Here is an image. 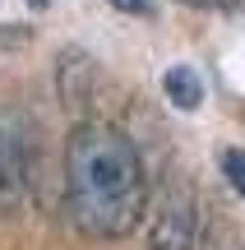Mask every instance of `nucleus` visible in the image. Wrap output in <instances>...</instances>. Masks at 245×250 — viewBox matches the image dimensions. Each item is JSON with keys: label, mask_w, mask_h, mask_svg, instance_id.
Wrapping results in <instances>:
<instances>
[{"label": "nucleus", "mask_w": 245, "mask_h": 250, "mask_svg": "<svg viewBox=\"0 0 245 250\" xmlns=\"http://www.w3.org/2000/svg\"><path fill=\"white\" fill-rule=\"evenodd\" d=\"M65 208L93 241H120L148 208V176L134 139L107 121H88L65 144Z\"/></svg>", "instance_id": "obj_1"}, {"label": "nucleus", "mask_w": 245, "mask_h": 250, "mask_svg": "<svg viewBox=\"0 0 245 250\" xmlns=\"http://www.w3.org/2000/svg\"><path fill=\"white\" fill-rule=\"evenodd\" d=\"M190 9H231V5H245V0H181Z\"/></svg>", "instance_id": "obj_8"}, {"label": "nucleus", "mask_w": 245, "mask_h": 250, "mask_svg": "<svg viewBox=\"0 0 245 250\" xmlns=\"http://www.w3.org/2000/svg\"><path fill=\"white\" fill-rule=\"evenodd\" d=\"M199 250H245V236L236 232V227L213 223V227H204V241H199Z\"/></svg>", "instance_id": "obj_5"}, {"label": "nucleus", "mask_w": 245, "mask_h": 250, "mask_svg": "<svg viewBox=\"0 0 245 250\" xmlns=\"http://www.w3.org/2000/svg\"><path fill=\"white\" fill-rule=\"evenodd\" d=\"M107 5L120 14H153V0H107Z\"/></svg>", "instance_id": "obj_7"}, {"label": "nucleus", "mask_w": 245, "mask_h": 250, "mask_svg": "<svg viewBox=\"0 0 245 250\" xmlns=\"http://www.w3.org/2000/svg\"><path fill=\"white\" fill-rule=\"evenodd\" d=\"M28 5H33V9H42V5H51V0H28Z\"/></svg>", "instance_id": "obj_9"}, {"label": "nucleus", "mask_w": 245, "mask_h": 250, "mask_svg": "<svg viewBox=\"0 0 245 250\" xmlns=\"http://www.w3.org/2000/svg\"><path fill=\"white\" fill-rule=\"evenodd\" d=\"M162 93H167V102H176L181 111H194L204 102V83H199V74H194L190 65H171V70L162 74Z\"/></svg>", "instance_id": "obj_4"}, {"label": "nucleus", "mask_w": 245, "mask_h": 250, "mask_svg": "<svg viewBox=\"0 0 245 250\" xmlns=\"http://www.w3.org/2000/svg\"><path fill=\"white\" fill-rule=\"evenodd\" d=\"M204 241V218H199V199L185 181L162 190L153 218H148V250H199Z\"/></svg>", "instance_id": "obj_2"}, {"label": "nucleus", "mask_w": 245, "mask_h": 250, "mask_svg": "<svg viewBox=\"0 0 245 250\" xmlns=\"http://www.w3.org/2000/svg\"><path fill=\"white\" fill-rule=\"evenodd\" d=\"M222 171H227L231 190L245 199V153H241V148H227V153H222Z\"/></svg>", "instance_id": "obj_6"}, {"label": "nucleus", "mask_w": 245, "mask_h": 250, "mask_svg": "<svg viewBox=\"0 0 245 250\" xmlns=\"http://www.w3.org/2000/svg\"><path fill=\"white\" fill-rule=\"evenodd\" d=\"M28 195V144L9 121H0V208H14Z\"/></svg>", "instance_id": "obj_3"}]
</instances>
